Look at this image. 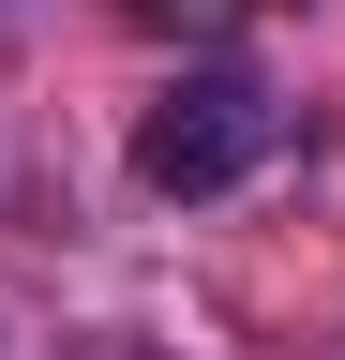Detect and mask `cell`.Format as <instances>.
I'll use <instances>...</instances> for the list:
<instances>
[{"label": "cell", "mask_w": 345, "mask_h": 360, "mask_svg": "<svg viewBox=\"0 0 345 360\" xmlns=\"http://www.w3.org/2000/svg\"><path fill=\"white\" fill-rule=\"evenodd\" d=\"M255 150H271V90H255L240 60L181 75V90H165V105L136 120V180H150V195H226Z\"/></svg>", "instance_id": "6da1fadb"}]
</instances>
